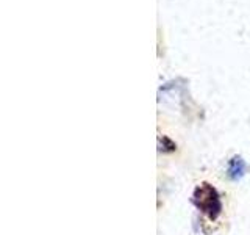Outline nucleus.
<instances>
[{
    "label": "nucleus",
    "instance_id": "nucleus-3",
    "mask_svg": "<svg viewBox=\"0 0 250 235\" xmlns=\"http://www.w3.org/2000/svg\"><path fill=\"white\" fill-rule=\"evenodd\" d=\"M158 146H160V151H163V152H166V154H169V152H174L175 149H177V144L172 141L170 138H167V137H160L158 138Z\"/></svg>",
    "mask_w": 250,
    "mask_h": 235
},
{
    "label": "nucleus",
    "instance_id": "nucleus-2",
    "mask_svg": "<svg viewBox=\"0 0 250 235\" xmlns=\"http://www.w3.org/2000/svg\"><path fill=\"white\" fill-rule=\"evenodd\" d=\"M247 174V163L241 155H233L227 163V177L233 182H238Z\"/></svg>",
    "mask_w": 250,
    "mask_h": 235
},
{
    "label": "nucleus",
    "instance_id": "nucleus-1",
    "mask_svg": "<svg viewBox=\"0 0 250 235\" xmlns=\"http://www.w3.org/2000/svg\"><path fill=\"white\" fill-rule=\"evenodd\" d=\"M192 204L197 207L203 215H207L211 221L221 216L222 213V201L221 194L213 185L203 182L192 193Z\"/></svg>",
    "mask_w": 250,
    "mask_h": 235
}]
</instances>
